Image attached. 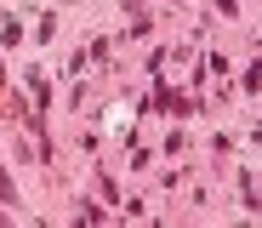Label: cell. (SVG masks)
<instances>
[{
    "label": "cell",
    "instance_id": "1",
    "mask_svg": "<svg viewBox=\"0 0 262 228\" xmlns=\"http://www.w3.org/2000/svg\"><path fill=\"white\" fill-rule=\"evenodd\" d=\"M17 200V189H12V177H6V165H0V205H12Z\"/></svg>",
    "mask_w": 262,
    "mask_h": 228
}]
</instances>
